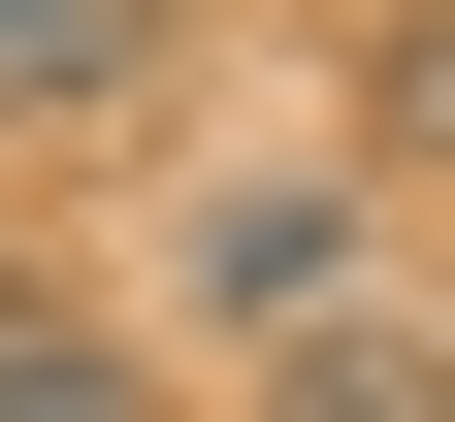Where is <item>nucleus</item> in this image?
<instances>
[{"label": "nucleus", "mask_w": 455, "mask_h": 422, "mask_svg": "<svg viewBox=\"0 0 455 422\" xmlns=\"http://www.w3.org/2000/svg\"><path fill=\"white\" fill-rule=\"evenodd\" d=\"M163 292H196L228 357H293V325H390V163H196Z\"/></svg>", "instance_id": "obj_1"}, {"label": "nucleus", "mask_w": 455, "mask_h": 422, "mask_svg": "<svg viewBox=\"0 0 455 422\" xmlns=\"http://www.w3.org/2000/svg\"><path fill=\"white\" fill-rule=\"evenodd\" d=\"M0 422H163V325L66 292V260H0Z\"/></svg>", "instance_id": "obj_2"}, {"label": "nucleus", "mask_w": 455, "mask_h": 422, "mask_svg": "<svg viewBox=\"0 0 455 422\" xmlns=\"http://www.w3.org/2000/svg\"><path fill=\"white\" fill-rule=\"evenodd\" d=\"M163 98V0H0V163L33 131H131Z\"/></svg>", "instance_id": "obj_3"}, {"label": "nucleus", "mask_w": 455, "mask_h": 422, "mask_svg": "<svg viewBox=\"0 0 455 422\" xmlns=\"http://www.w3.org/2000/svg\"><path fill=\"white\" fill-rule=\"evenodd\" d=\"M358 131H390V163H423V195H455V0H423V33H390V98H358Z\"/></svg>", "instance_id": "obj_5"}, {"label": "nucleus", "mask_w": 455, "mask_h": 422, "mask_svg": "<svg viewBox=\"0 0 455 422\" xmlns=\"http://www.w3.org/2000/svg\"><path fill=\"white\" fill-rule=\"evenodd\" d=\"M423 390H455V325H423Z\"/></svg>", "instance_id": "obj_6"}, {"label": "nucleus", "mask_w": 455, "mask_h": 422, "mask_svg": "<svg viewBox=\"0 0 455 422\" xmlns=\"http://www.w3.org/2000/svg\"><path fill=\"white\" fill-rule=\"evenodd\" d=\"M228 422H455V390H423V325H293V357H260Z\"/></svg>", "instance_id": "obj_4"}]
</instances>
